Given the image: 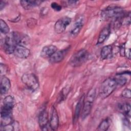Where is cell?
I'll return each mask as SVG.
<instances>
[{
	"instance_id": "cell-1",
	"label": "cell",
	"mask_w": 131,
	"mask_h": 131,
	"mask_svg": "<svg viewBox=\"0 0 131 131\" xmlns=\"http://www.w3.org/2000/svg\"><path fill=\"white\" fill-rule=\"evenodd\" d=\"M126 15L123 9L117 6H110L101 12V16L103 19H112L114 20L122 19Z\"/></svg>"
},
{
	"instance_id": "cell-2",
	"label": "cell",
	"mask_w": 131,
	"mask_h": 131,
	"mask_svg": "<svg viewBox=\"0 0 131 131\" xmlns=\"http://www.w3.org/2000/svg\"><path fill=\"white\" fill-rule=\"evenodd\" d=\"M96 94V89L95 88H92L89 91L86 96L84 97L83 107L80 114L81 118L83 120L85 119L91 113Z\"/></svg>"
},
{
	"instance_id": "cell-3",
	"label": "cell",
	"mask_w": 131,
	"mask_h": 131,
	"mask_svg": "<svg viewBox=\"0 0 131 131\" xmlns=\"http://www.w3.org/2000/svg\"><path fill=\"white\" fill-rule=\"evenodd\" d=\"M117 83L114 78H108L102 83L100 90L99 96L102 99L108 97L115 90Z\"/></svg>"
},
{
	"instance_id": "cell-4",
	"label": "cell",
	"mask_w": 131,
	"mask_h": 131,
	"mask_svg": "<svg viewBox=\"0 0 131 131\" xmlns=\"http://www.w3.org/2000/svg\"><path fill=\"white\" fill-rule=\"evenodd\" d=\"M89 53L85 49H81L74 54L69 60L70 64L73 67H77L83 64L88 59Z\"/></svg>"
},
{
	"instance_id": "cell-5",
	"label": "cell",
	"mask_w": 131,
	"mask_h": 131,
	"mask_svg": "<svg viewBox=\"0 0 131 131\" xmlns=\"http://www.w3.org/2000/svg\"><path fill=\"white\" fill-rule=\"evenodd\" d=\"M23 83L30 90L34 91L39 86V83L36 76L33 73H25L21 77Z\"/></svg>"
},
{
	"instance_id": "cell-6",
	"label": "cell",
	"mask_w": 131,
	"mask_h": 131,
	"mask_svg": "<svg viewBox=\"0 0 131 131\" xmlns=\"http://www.w3.org/2000/svg\"><path fill=\"white\" fill-rule=\"evenodd\" d=\"M17 43L13 36L12 32L7 35L5 39L3 48L4 51L8 54L14 53Z\"/></svg>"
},
{
	"instance_id": "cell-7",
	"label": "cell",
	"mask_w": 131,
	"mask_h": 131,
	"mask_svg": "<svg viewBox=\"0 0 131 131\" xmlns=\"http://www.w3.org/2000/svg\"><path fill=\"white\" fill-rule=\"evenodd\" d=\"M71 18L68 16H63L58 19L54 25V30L57 34L63 32L67 27L70 24Z\"/></svg>"
},
{
	"instance_id": "cell-8",
	"label": "cell",
	"mask_w": 131,
	"mask_h": 131,
	"mask_svg": "<svg viewBox=\"0 0 131 131\" xmlns=\"http://www.w3.org/2000/svg\"><path fill=\"white\" fill-rule=\"evenodd\" d=\"M38 123L40 129L42 130H48L49 126V119L47 111L42 110L38 116Z\"/></svg>"
},
{
	"instance_id": "cell-9",
	"label": "cell",
	"mask_w": 131,
	"mask_h": 131,
	"mask_svg": "<svg viewBox=\"0 0 131 131\" xmlns=\"http://www.w3.org/2000/svg\"><path fill=\"white\" fill-rule=\"evenodd\" d=\"M49 126L51 130H57L59 126V117L56 108L52 106L49 119Z\"/></svg>"
},
{
	"instance_id": "cell-10",
	"label": "cell",
	"mask_w": 131,
	"mask_h": 131,
	"mask_svg": "<svg viewBox=\"0 0 131 131\" xmlns=\"http://www.w3.org/2000/svg\"><path fill=\"white\" fill-rule=\"evenodd\" d=\"M69 48L60 51H57L50 58L49 61L52 63H59L63 60L65 56L67 54Z\"/></svg>"
},
{
	"instance_id": "cell-11",
	"label": "cell",
	"mask_w": 131,
	"mask_h": 131,
	"mask_svg": "<svg viewBox=\"0 0 131 131\" xmlns=\"http://www.w3.org/2000/svg\"><path fill=\"white\" fill-rule=\"evenodd\" d=\"M30 53V51L29 49L23 45H17L14 52V55L20 58H27Z\"/></svg>"
},
{
	"instance_id": "cell-12",
	"label": "cell",
	"mask_w": 131,
	"mask_h": 131,
	"mask_svg": "<svg viewBox=\"0 0 131 131\" xmlns=\"http://www.w3.org/2000/svg\"><path fill=\"white\" fill-rule=\"evenodd\" d=\"M57 48L52 45L45 46L41 50L40 56L43 58H50L56 51Z\"/></svg>"
},
{
	"instance_id": "cell-13",
	"label": "cell",
	"mask_w": 131,
	"mask_h": 131,
	"mask_svg": "<svg viewBox=\"0 0 131 131\" xmlns=\"http://www.w3.org/2000/svg\"><path fill=\"white\" fill-rule=\"evenodd\" d=\"M84 25V20L82 17H80L78 18L76 22L75 23L74 25H73V27L72 28L70 34V35L73 37H75L77 36L79 32H80L81 30L82 29Z\"/></svg>"
},
{
	"instance_id": "cell-14",
	"label": "cell",
	"mask_w": 131,
	"mask_h": 131,
	"mask_svg": "<svg viewBox=\"0 0 131 131\" xmlns=\"http://www.w3.org/2000/svg\"><path fill=\"white\" fill-rule=\"evenodd\" d=\"M11 88L10 80L8 78L4 76L1 80L0 90L1 94L2 95H5L7 94Z\"/></svg>"
},
{
	"instance_id": "cell-15",
	"label": "cell",
	"mask_w": 131,
	"mask_h": 131,
	"mask_svg": "<svg viewBox=\"0 0 131 131\" xmlns=\"http://www.w3.org/2000/svg\"><path fill=\"white\" fill-rule=\"evenodd\" d=\"M15 99L13 96L8 95L6 96L3 100V106L2 108L12 111L15 105Z\"/></svg>"
},
{
	"instance_id": "cell-16",
	"label": "cell",
	"mask_w": 131,
	"mask_h": 131,
	"mask_svg": "<svg viewBox=\"0 0 131 131\" xmlns=\"http://www.w3.org/2000/svg\"><path fill=\"white\" fill-rule=\"evenodd\" d=\"M42 2L41 1H20V4L24 9L29 10L40 5Z\"/></svg>"
},
{
	"instance_id": "cell-17",
	"label": "cell",
	"mask_w": 131,
	"mask_h": 131,
	"mask_svg": "<svg viewBox=\"0 0 131 131\" xmlns=\"http://www.w3.org/2000/svg\"><path fill=\"white\" fill-rule=\"evenodd\" d=\"M110 34L111 28L109 26L104 27L103 29H102L99 34L97 44L99 45L103 43L106 40V39L109 36Z\"/></svg>"
},
{
	"instance_id": "cell-18",
	"label": "cell",
	"mask_w": 131,
	"mask_h": 131,
	"mask_svg": "<svg viewBox=\"0 0 131 131\" xmlns=\"http://www.w3.org/2000/svg\"><path fill=\"white\" fill-rule=\"evenodd\" d=\"M84 97L85 95H83L81 98H80L79 101L78 102L76 107L75 110V114H74V121H76L78 119V118L81 114V111L83 107V102H84Z\"/></svg>"
},
{
	"instance_id": "cell-19",
	"label": "cell",
	"mask_w": 131,
	"mask_h": 131,
	"mask_svg": "<svg viewBox=\"0 0 131 131\" xmlns=\"http://www.w3.org/2000/svg\"><path fill=\"white\" fill-rule=\"evenodd\" d=\"M113 53V48L111 45L104 46L100 52V56L102 59H106L112 56Z\"/></svg>"
},
{
	"instance_id": "cell-20",
	"label": "cell",
	"mask_w": 131,
	"mask_h": 131,
	"mask_svg": "<svg viewBox=\"0 0 131 131\" xmlns=\"http://www.w3.org/2000/svg\"><path fill=\"white\" fill-rule=\"evenodd\" d=\"M120 111L126 117L130 116V105L128 103L121 104L119 106Z\"/></svg>"
},
{
	"instance_id": "cell-21",
	"label": "cell",
	"mask_w": 131,
	"mask_h": 131,
	"mask_svg": "<svg viewBox=\"0 0 131 131\" xmlns=\"http://www.w3.org/2000/svg\"><path fill=\"white\" fill-rule=\"evenodd\" d=\"M13 122L12 115H2L1 116V127H4L11 124Z\"/></svg>"
},
{
	"instance_id": "cell-22",
	"label": "cell",
	"mask_w": 131,
	"mask_h": 131,
	"mask_svg": "<svg viewBox=\"0 0 131 131\" xmlns=\"http://www.w3.org/2000/svg\"><path fill=\"white\" fill-rule=\"evenodd\" d=\"M110 123L108 118H106L103 120L99 125H98L97 130L99 131H105L107 130L110 127Z\"/></svg>"
},
{
	"instance_id": "cell-23",
	"label": "cell",
	"mask_w": 131,
	"mask_h": 131,
	"mask_svg": "<svg viewBox=\"0 0 131 131\" xmlns=\"http://www.w3.org/2000/svg\"><path fill=\"white\" fill-rule=\"evenodd\" d=\"M0 30L1 32L4 34H8L10 32V29L7 24L2 19L0 20Z\"/></svg>"
},
{
	"instance_id": "cell-24",
	"label": "cell",
	"mask_w": 131,
	"mask_h": 131,
	"mask_svg": "<svg viewBox=\"0 0 131 131\" xmlns=\"http://www.w3.org/2000/svg\"><path fill=\"white\" fill-rule=\"evenodd\" d=\"M114 78L116 80L118 85L121 86L124 85L126 83V81H127L126 78L125 77L123 76L122 75L119 74H117V76Z\"/></svg>"
},
{
	"instance_id": "cell-25",
	"label": "cell",
	"mask_w": 131,
	"mask_h": 131,
	"mask_svg": "<svg viewBox=\"0 0 131 131\" xmlns=\"http://www.w3.org/2000/svg\"><path fill=\"white\" fill-rule=\"evenodd\" d=\"M121 96H122V97H123L124 98H126L130 99V97H131L130 90L128 89H124L121 93Z\"/></svg>"
},
{
	"instance_id": "cell-26",
	"label": "cell",
	"mask_w": 131,
	"mask_h": 131,
	"mask_svg": "<svg viewBox=\"0 0 131 131\" xmlns=\"http://www.w3.org/2000/svg\"><path fill=\"white\" fill-rule=\"evenodd\" d=\"M51 7L53 10L56 11H60L62 9L61 6H60L56 2H52L51 4Z\"/></svg>"
},
{
	"instance_id": "cell-27",
	"label": "cell",
	"mask_w": 131,
	"mask_h": 131,
	"mask_svg": "<svg viewBox=\"0 0 131 131\" xmlns=\"http://www.w3.org/2000/svg\"><path fill=\"white\" fill-rule=\"evenodd\" d=\"M7 71V68H6L4 64H3L2 63L1 64V74L2 75H4L5 73H6Z\"/></svg>"
},
{
	"instance_id": "cell-28",
	"label": "cell",
	"mask_w": 131,
	"mask_h": 131,
	"mask_svg": "<svg viewBox=\"0 0 131 131\" xmlns=\"http://www.w3.org/2000/svg\"><path fill=\"white\" fill-rule=\"evenodd\" d=\"M125 55H126L127 58H128L129 59H130V49H128L127 50V52L125 51Z\"/></svg>"
},
{
	"instance_id": "cell-29",
	"label": "cell",
	"mask_w": 131,
	"mask_h": 131,
	"mask_svg": "<svg viewBox=\"0 0 131 131\" xmlns=\"http://www.w3.org/2000/svg\"><path fill=\"white\" fill-rule=\"evenodd\" d=\"M6 3L4 1H1L0 2V9L1 10H2V9L5 7L6 6Z\"/></svg>"
},
{
	"instance_id": "cell-30",
	"label": "cell",
	"mask_w": 131,
	"mask_h": 131,
	"mask_svg": "<svg viewBox=\"0 0 131 131\" xmlns=\"http://www.w3.org/2000/svg\"><path fill=\"white\" fill-rule=\"evenodd\" d=\"M68 2L70 5H75L78 2L76 1H69Z\"/></svg>"
}]
</instances>
